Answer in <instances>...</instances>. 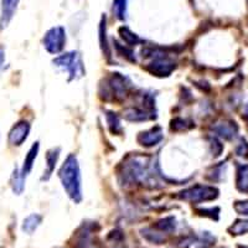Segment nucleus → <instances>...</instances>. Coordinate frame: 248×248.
Returning a JSON list of instances; mask_svg holds the SVG:
<instances>
[{
    "mask_svg": "<svg viewBox=\"0 0 248 248\" xmlns=\"http://www.w3.org/2000/svg\"><path fill=\"white\" fill-rule=\"evenodd\" d=\"M62 186L68 198L75 202L82 200V185L79 165L75 155H68L59 172Z\"/></svg>",
    "mask_w": 248,
    "mask_h": 248,
    "instance_id": "1",
    "label": "nucleus"
},
{
    "mask_svg": "<svg viewBox=\"0 0 248 248\" xmlns=\"http://www.w3.org/2000/svg\"><path fill=\"white\" fill-rule=\"evenodd\" d=\"M54 63L56 67L61 68V70L66 71L68 74V79H77L83 77L85 75V66L82 62L81 56L77 51H71V52H66V54L61 55V56L56 57L54 60Z\"/></svg>",
    "mask_w": 248,
    "mask_h": 248,
    "instance_id": "2",
    "label": "nucleus"
},
{
    "mask_svg": "<svg viewBox=\"0 0 248 248\" xmlns=\"http://www.w3.org/2000/svg\"><path fill=\"white\" fill-rule=\"evenodd\" d=\"M143 54L145 57H153V61L147 67L150 74L158 77H167L174 71L175 62L163 52L154 51L150 48V50L143 51Z\"/></svg>",
    "mask_w": 248,
    "mask_h": 248,
    "instance_id": "3",
    "label": "nucleus"
},
{
    "mask_svg": "<svg viewBox=\"0 0 248 248\" xmlns=\"http://www.w3.org/2000/svg\"><path fill=\"white\" fill-rule=\"evenodd\" d=\"M218 196V190L214 186L209 185H195L180 192L179 198L181 200L199 203L203 201H211Z\"/></svg>",
    "mask_w": 248,
    "mask_h": 248,
    "instance_id": "4",
    "label": "nucleus"
},
{
    "mask_svg": "<svg viewBox=\"0 0 248 248\" xmlns=\"http://www.w3.org/2000/svg\"><path fill=\"white\" fill-rule=\"evenodd\" d=\"M44 46L50 54H59L66 44V31L62 26H56L47 31L44 36Z\"/></svg>",
    "mask_w": 248,
    "mask_h": 248,
    "instance_id": "5",
    "label": "nucleus"
},
{
    "mask_svg": "<svg viewBox=\"0 0 248 248\" xmlns=\"http://www.w3.org/2000/svg\"><path fill=\"white\" fill-rule=\"evenodd\" d=\"M216 238L209 232H202L201 236L187 237L181 242V248H210L215 243Z\"/></svg>",
    "mask_w": 248,
    "mask_h": 248,
    "instance_id": "6",
    "label": "nucleus"
},
{
    "mask_svg": "<svg viewBox=\"0 0 248 248\" xmlns=\"http://www.w3.org/2000/svg\"><path fill=\"white\" fill-rule=\"evenodd\" d=\"M29 132H30V124L25 121L19 122L17 124H15L13 129L10 130V133H9V143L19 147L26 140Z\"/></svg>",
    "mask_w": 248,
    "mask_h": 248,
    "instance_id": "7",
    "label": "nucleus"
},
{
    "mask_svg": "<svg viewBox=\"0 0 248 248\" xmlns=\"http://www.w3.org/2000/svg\"><path fill=\"white\" fill-rule=\"evenodd\" d=\"M164 138L163 130L160 127H154L152 129L147 130V132H143L141 134H139L138 141L143 145V147H154L156 144L160 143Z\"/></svg>",
    "mask_w": 248,
    "mask_h": 248,
    "instance_id": "8",
    "label": "nucleus"
},
{
    "mask_svg": "<svg viewBox=\"0 0 248 248\" xmlns=\"http://www.w3.org/2000/svg\"><path fill=\"white\" fill-rule=\"evenodd\" d=\"M20 0H3L1 3V17H0V29H4L12 21L16 12Z\"/></svg>",
    "mask_w": 248,
    "mask_h": 248,
    "instance_id": "9",
    "label": "nucleus"
},
{
    "mask_svg": "<svg viewBox=\"0 0 248 248\" xmlns=\"http://www.w3.org/2000/svg\"><path fill=\"white\" fill-rule=\"evenodd\" d=\"M214 129H215V132L217 133V136L221 137V138H225V139H227V140H230V139H232L234 136H236L238 128H237V125L234 122L223 121V122H221V123L216 124Z\"/></svg>",
    "mask_w": 248,
    "mask_h": 248,
    "instance_id": "10",
    "label": "nucleus"
},
{
    "mask_svg": "<svg viewBox=\"0 0 248 248\" xmlns=\"http://www.w3.org/2000/svg\"><path fill=\"white\" fill-rule=\"evenodd\" d=\"M37 153H39V143H35L34 145L30 148V150H29L25 160H24L23 169H21V171H20V174H21V176H23L24 179L28 176L29 172L31 171V169H32V167H34V163H35V159H36L37 156Z\"/></svg>",
    "mask_w": 248,
    "mask_h": 248,
    "instance_id": "11",
    "label": "nucleus"
},
{
    "mask_svg": "<svg viewBox=\"0 0 248 248\" xmlns=\"http://www.w3.org/2000/svg\"><path fill=\"white\" fill-rule=\"evenodd\" d=\"M236 186L238 191L248 194V164L240 165L237 169Z\"/></svg>",
    "mask_w": 248,
    "mask_h": 248,
    "instance_id": "12",
    "label": "nucleus"
},
{
    "mask_svg": "<svg viewBox=\"0 0 248 248\" xmlns=\"http://www.w3.org/2000/svg\"><path fill=\"white\" fill-rule=\"evenodd\" d=\"M60 156V149L56 148V149H51L48 150L47 154H46V171L43 176V180H48L51 176V174L54 172L55 167H56V163L59 160Z\"/></svg>",
    "mask_w": 248,
    "mask_h": 248,
    "instance_id": "13",
    "label": "nucleus"
},
{
    "mask_svg": "<svg viewBox=\"0 0 248 248\" xmlns=\"http://www.w3.org/2000/svg\"><path fill=\"white\" fill-rule=\"evenodd\" d=\"M124 117L129 121L134 122H143L148 121V119H152L153 116L150 114L149 110L139 109V108H129L124 112Z\"/></svg>",
    "mask_w": 248,
    "mask_h": 248,
    "instance_id": "14",
    "label": "nucleus"
},
{
    "mask_svg": "<svg viewBox=\"0 0 248 248\" xmlns=\"http://www.w3.org/2000/svg\"><path fill=\"white\" fill-rule=\"evenodd\" d=\"M41 221H43V217L40 216V215H36V214L30 215V216H28L25 220H24L23 231L29 234L34 233L35 230H36L40 226V223H41Z\"/></svg>",
    "mask_w": 248,
    "mask_h": 248,
    "instance_id": "15",
    "label": "nucleus"
},
{
    "mask_svg": "<svg viewBox=\"0 0 248 248\" xmlns=\"http://www.w3.org/2000/svg\"><path fill=\"white\" fill-rule=\"evenodd\" d=\"M128 0H114L113 1V14L118 20H124L127 17Z\"/></svg>",
    "mask_w": 248,
    "mask_h": 248,
    "instance_id": "16",
    "label": "nucleus"
},
{
    "mask_svg": "<svg viewBox=\"0 0 248 248\" xmlns=\"http://www.w3.org/2000/svg\"><path fill=\"white\" fill-rule=\"evenodd\" d=\"M119 34H121L122 40H123L124 43L127 44L128 46H136L138 45V43L140 41L139 37L137 36L134 32L129 30L128 28H121L119 29Z\"/></svg>",
    "mask_w": 248,
    "mask_h": 248,
    "instance_id": "17",
    "label": "nucleus"
},
{
    "mask_svg": "<svg viewBox=\"0 0 248 248\" xmlns=\"http://www.w3.org/2000/svg\"><path fill=\"white\" fill-rule=\"evenodd\" d=\"M141 236H143L147 241H149V242L154 243V245H161V243L165 241V237H164V234L153 231L152 229L141 230Z\"/></svg>",
    "mask_w": 248,
    "mask_h": 248,
    "instance_id": "18",
    "label": "nucleus"
},
{
    "mask_svg": "<svg viewBox=\"0 0 248 248\" xmlns=\"http://www.w3.org/2000/svg\"><path fill=\"white\" fill-rule=\"evenodd\" d=\"M232 236H241L248 232V220H238L229 229Z\"/></svg>",
    "mask_w": 248,
    "mask_h": 248,
    "instance_id": "19",
    "label": "nucleus"
},
{
    "mask_svg": "<svg viewBox=\"0 0 248 248\" xmlns=\"http://www.w3.org/2000/svg\"><path fill=\"white\" fill-rule=\"evenodd\" d=\"M99 35H101V47L102 51L105 52L106 56L109 59L110 57V51H109V45H108V41H107V36H106V17L102 19V23L101 26H99Z\"/></svg>",
    "mask_w": 248,
    "mask_h": 248,
    "instance_id": "20",
    "label": "nucleus"
},
{
    "mask_svg": "<svg viewBox=\"0 0 248 248\" xmlns=\"http://www.w3.org/2000/svg\"><path fill=\"white\" fill-rule=\"evenodd\" d=\"M155 227L158 230H160L161 232H172L176 227V223H175L174 217H165L163 220L159 221Z\"/></svg>",
    "mask_w": 248,
    "mask_h": 248,
    "instance_id": "21",
    "label": "nucleus"
},
{
    "mask_svg": "<svg viewBox=\"0 0 248 248\" xmlns=\"http://www.w3.org/2000/svg\"><path fill=\"white\" fill-rule=\"evenodd\" d=\"M24 181L25 179L21 176V174L17 171H14V175H13V179H12V185H13V190L14 192H16L17 195L21 194L24 190Z\"/></svg>",
    "mask_w": 248,
    "mask_h": 248,
    "instance_id": "22",
    "label": "nucleus"
},
{
    "mask_svg": "<svg viewBox=\"0 0 248 248\" xmlns=\"http://www.w3.org/2000/svg\"><path fill=\"white\" fill-rule=\"evenodd\" d=\"M236 154L240 156V158L248 159V144L246 141L245 138L240 139V143L236 147Z\"/></svg>",
    "mask_w": 248,
    "mask_h": 248,
    "instance_id": "23",
    "label": "nucleus"
},
{
    "mask_svg": "<svg viewBox=\"0 0 248 248\" xmlns=\"http://www.w3.org/2000/svg\"><path fill=\"white\" fill-rule=\"evenodd\" d=\"M107 122H108V124H109V127H110V129H112L113 133L121 132V123H119L118 117L114 116L113 113H108Z\"/></svg>",
    "mask_w": 248,
    "mask_h": 248,
    "instance_id": "24",
    "label": "nucleus"
},
{
    "mask_svg": "<svg viewBox=\"0 0 248 248\" xmlns=\"http://www.w3.org/2000/svg\"><path fill=\"white\" fill-rule=\"evenodd\" d=\"M234 210L238 215L248 216V201H237L234 203Z\"/></svg>",
    "mask_w": 248,
    "mask_h": 248,
    "instance_id": "25",
    "label": "nucleus"
},
{
    "mask_svg": "<svg viewBox=\"0 0 248 248\" xmlns=\"http://www.w3.org/2000/svg\"><path fill=\"white\" fill-rule=\"evenodd\" d=\"M200 215L202 216H209L214 220H218V214H220V210L217 209V207H211V209H203V210H199Z\"/></svg>",
    "mask_w": 248,
    "mask_h": 248,
    "instance_id": "26",
    "label": "nucleus"
},
{
    "mask_svg": "<svg viewBox=\"0 0 248 248\" xmlns=\"http://www.w3.org/2000/svg\"><path fill=\"white\" fill-rule=\"evenodd\" d=\"M4 61H5V54H4L3 47H0V68L3 67Z\"/></svg>",
    "mask_w": 248,
    "mask_h": 248,
    "instance_id": "27",
    "label": "nucleus"
},
{
    "mask_svg": "<svg viewBox=\"0 0 248 248\" xmlns=\"http://www.w3.org/2000/svg\"><path fill=\"white\" fill-rule=\"evenodd\" d=\"M245 118L248 119V107L246 108V113H245Z\"/></svg>",
    "mask_w": 248,
    "mask_h": 248,
    "instance_id": "28",
    "label": "nucleus"
},
{
    "mask_svg": "<svg viewBox=\"0 0 248 248\" xmlns=\"http://www.w3.org/2000/svg\"><path fill=\"white\" fill-rule=\"evenodd\" d=\"M238 248H247V247H242V246H238Z\"/></svg>",
    "mask_w": 248,
    "mask_h": 248,
    "instance_id": "29",
    "label": "nucleus"
}]
</instances>
